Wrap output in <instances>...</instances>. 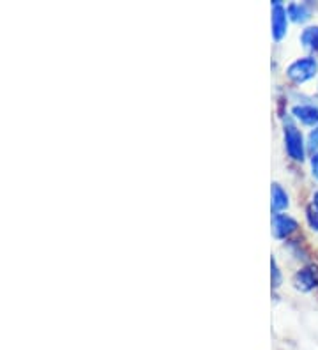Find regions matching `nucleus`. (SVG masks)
Segmentation results:
<instances>
[{"mask_svg": "<svg viewBox=\"0 0 318 350\" xmlns=\"http://www.w3.org/2000/svg\"><path fill=\"white\" fill-rule=\"evenodd\" d=\"M283 140H284V150L290 158L297 163H302L306 158V150H308V144L304 140V135L292 120H287L283 126Z\"/></svg>", "mask_w": 318, "mask_h": 350, "instance_id": "f257e3e1", "label": "nucleus"}, {"mask_svg": "<svg viewBox=\"0 0 318 350\" xmlns=\"http://www.w3.org/2000/svg\"><path fill=\"white\" fill-rule=\"evenodd\" d=\"M318 75V60L315 57H301L295 59L292 64L287 68V78L293 85H302L306 81L313 80Z\"/></svg>", "mask_w": 318, "mask_h": 350, "instance_id": "f03ea898", "label": "nucleus"}, {"mask_svg": "<svg viewBox=\"0 0 318 350\" xmlns=\"http://www.w3.org/2000/svg\"><path fill=\"white\" fill-rule=\"evenodd\" d=\"M292 285L297 292L308 294L318 288V265H304L292 278Z\"/></svg>", "mask_w": 318, "mask_h": 350, "instance_id": "7ed1b4c3", "label": "nucleus"}, {"mask_svg": "<svg viewBox=\"0 0 318 350\" xmlns=\"http://www.w3.org/2000/svg\"><path fill=\"white\" fill-rule=\"evenodd\" d=\"M289 11L287 5H283L280 0H274L271 5V27H272V39L281 41L289 32Z\"/></svg>", "mask_w": 318, "mask_h": 350, "instance_id": "20e7f679", "label": "nucleus"}, {"mask_svg": "<svg viewBox=\"0 0 318 350\" xmlns=\"http://www.w3.org/2000/svg\"><path fill=\"white\" fill-rule=\"evenodd\" d=\"M272 235L276 239H289L299 230V223L290 214H274L272 216Z\"/></svg>", "mask_w": 318, "mask_h": 350, "instance_id": "39448f33", "label": "nucleus"}, {"mask_svg": "<svg viewBox=\"0 0 318 350\" xmlns=\"http://www.w3.org/2000/svg\"><path fill=\"white\" fill-rule=\"evenodd\" d=\"M292 117L297 122L315 129L318 126V107L317 105H311V103L295 105V107H292Z\"/></svg>", "mask_w": 318, "mask_h": 350, "instance_id": "423d86ee", "label": "nucleus"}, {"mask_svg": "<svg viewBox=\"0 0 318 350\" xmlns=\"http://www.w3.org/2000/svg\"><path fill=\"white\" fill-rule=\"evenodd\" d=\"M290 205V197L289 193L284 191V188L281 184L272 183L271 186V211L274 214H281L283 211L289 209Z\"/></svg>", "mask_w": 318, "mask_h": 350, "instance_id": "0eeeda50", "label": "nucleus"}, {"mask_svg": "<svg viewBox=\"0 0 318 350\" xmlns=\"http://www.w3.org/2000/svg\"><path fill=\"white\" fill-rule=\"evenodd\" d=\"M287 11H289L290 20L295 23H306L313 14L311 4H308V2H292V4L287 5Z\"/></svg>", "mask_w": 318, "mask_h": 350, "instance_id": "6e6552de", "label": "nucleus"}, {"mask_svg": "<svg viewBox=\"0 0 318 350\" xmlns=\"http://www.w3.org/2000/svg\"><path fill=\"white\" fill-rule=\"evenodd\" d=\"M299 39H301V44L306 50H310L311 53L318 55V25L306 27L301 32V38Z\"/></svg>", "mask_w": 318, "mask_h": 350, "instance_id": "1a4fd4ad", "label": "nucleus"}, {"mask_svg": "<svg viewBox=\"0 0 318 350\" xmlns=\"http://www.w3.org/2000/svg\"><path fill=\"white\" fill-rule=\"evenodd\" d=\"M306 221L313 232H318V207L313 204H308L306 207Z\"/></svg>", "mask_w": 318, "mask_h": 350, "instance_id": "9d476101", "label": "nucleus"}, {"mask_svg": "<svg viewBox=\"0 0 318 350\" xmlns=\"http://www.w3.org/2000/svg\"><path fill=\"white\" fill-rule=\"evenodd\" d=\"M271 282H272V288H278L283 282V274H281L280 265L276 262V258H271Z\"/></svg>", "mask_w": 318, "mask_h": 350, "instance_id": "9b49d317", "label": "nucleus"}, {"mask_svg": "<svg viewBox=\"0 0 318 350\" xmlns=\"http://www.w3.org/2000/svg\"><path fill=\"white\" fill-rule=\"evenodd\" d=\"M310 165H311V175H313L315 179L318 180V152L311 154Z\"/></svg>", "mask_w": 318, "mask_h": 350, "instance_id": "f8f14e48", "label": "nucleus"}, {"mask_svg": "<svg viewBox=\"0 0 318 350\" xmlns=\"http://www.w3.org/2000/svg\"><path fill=\"white\" fill-rule=\"evenodd\" d=\"M311 204L317 205V207H318V191L313 193V200H311Z\"/></svg>", "mask_w": 318, "mask_h": 350, "instance_id": "ddd939ff", "label": "nucleus"}, {"mask_svg": "<svg viewBox=\"0 0 318 350\" xmlns=\"http://www.w3.org/2000/svg\"><path fill=\"white\" fill-rule=\"evenodd\" d=\"M317 89H318V87H317Z\"/></svg>", "mask_w": 318, "mask_h": 350, "instance_id": "4468645a", "label": "nucleus"}]
</instances>
